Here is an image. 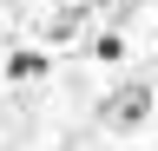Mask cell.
Wrapping results in <instances>:
<instances>
[{"label":"cell","instance_id":"cell-4","mask_svg":"<svg viewBox=\"0 0 158 151\" xmlns=\"http://www.w3.org/2000/svg\"><path fill=\"white\" fill-rule=\"evenodd\" d=\"M92 53H99V59H106V66H125V33H99V40H92Z\"/></svg>","mask_w":158,"mask_h":151},{"label":"cell","instance_id":"cell-3","mask_svg":"<svg viewBox=\"0 0 158 151\" xmlns=\"http://www.w3.org/2000/svg\"><path fill=\"white\" fill-rule=\"evenodd\" d=\"M86 13H92V7H59L53 20H46V33H53V40H73V33L86 26Z\"/></svg>","mask_w":158,"mask_h":151},{"label":"cell","instance_id":"cell-1","mask_svg":"<svg viewBox=\"0 0 158 151\" xmlns=\"http://www.w3.org/2000/svg\"><path fill=\"white\" fill-rule=\"evenodd\" d=\"M145 118H152V79H118L99 99V125L106 131H138Z\"/></svg>","mask_w":158,"mask_h":151},{"label":"cell","instance_id":"cell-2","mask_svg":"<svg viewBox=\"0 0 158 151\" xmlns=\"http://www.w3.org/2000/svg\"><path fill=\"white\" fill-rule=\"evenodd\" d=\"M46 72H53L46 53H33V46H13L7 53V79H20V85H27V79H46Z\"/></svg>","mask_w":158,"mask_h":151}]
</instances>
